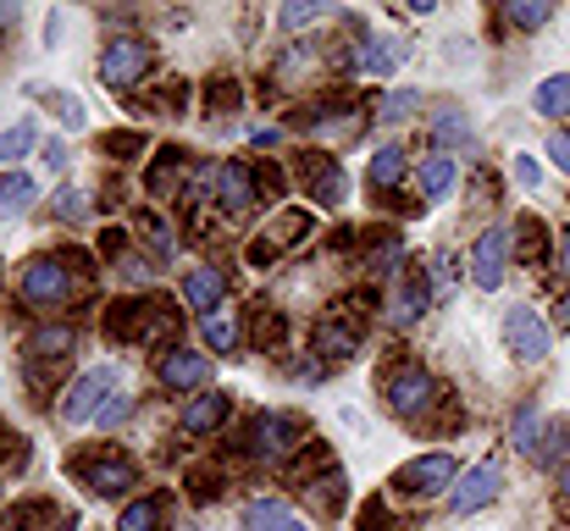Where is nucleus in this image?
<instances>
[{"mask_svg": "<svg viewBox=\"0 0 570 531\" xmlns=\"http://www.w3.org/2000/svg\"><path fill=\"white\" fill-rule=\"evenodd\" d=\"M382 399H387V410H393L399 421H426V415L443 404V387H438V376H432L426 365L404 360V365H393V371H387Z\"/></svg>", "mask_w": 570, "mask_h": 531, "instance_id": "obj_1", "label": "nucleus"}, {"mask_svg": "<svg viewBox=\"0 0 570 531\" xmlns=\"http://www.w3.org/2000/svg\"><path fill=\"white\" fill-rule=\"evenodd\" d=\"M72 294H78V283H72V266H67L61 255H33V260L22 266V277H17V299L33 305L39 316L61 311Z\"/></svg>", "mask_w": 570, "mask_h": 531, "instance_id": "obj_2", "label": "nucleus"}, {"mask_svg": "<svg viewBox=\"0 0 570 531\" xmlns=\"http://www.w3.org/2000/svg\"><path fill=\"white\" fill-rule=\"evenodd\" d=\"M294 449H299V421L277 415V410H255L244 437H238V454L255 460V465H283Z\"/></svg>", "mask_w": 570, "mask_h": 531, "instance_id": "obj_3", "label": "nucleus"}, {"mask_svg": "<svg viewBox=\"0 0 570 531\" xmlns=\"http://www.w3.org/2000/svg\"><path fill=\"white\" fill-rule=\"evenodd\" d=\"M454 482H460V460L449 454V449H432V454H415L410 465H399L393 471V493L399 499H443V493H454Z\"/></svg>", "mask_w": 570, "mask_h": 531, "instance_id": "obj_4", "label": "nucleus"}, {"mask_svg": "<svg viewBox=\"0 0 570 531\" xmlns=\"http://www.w3.org/2000/svg\"><path fill=\"white\" fill-rule=\"evenodd\" d=\"M510 266H515V222L482 227L476 244H471V283H476L482 294H499L504 277H510Z\"/></svg>", "mask_w": 570, "mask_h": 531, "instance_id": "obj_5", "label": "nucleus"}, {"mask_svg": "<svg viewBox=\"0 0 570 531\" xmlns=\"http://www.w3.org/2000/svg\"><path fill=\"white\" fill-rule=\"evenodd\" d=\"M72 476H78L89 493H100V499H128V493L139 488V465H134L122 449L78 454V460H72Z\"/></svg>", "mask_w": 570, "mask_h": 531, "instance_id": "obj_6", "label": "nucleus"}, {"mask_svg": "<svg viewBox=\"0 0 570 531\" xmlns=\"http://www.w3.org/2000/svg\"><path fill=\"white\" fill-rule=\"evenodd\" d=\"M499 333H504V350L515 354L521 365H538V360H549V350H554V327H549V316L538 305H510Z\"/></svg>", "mask_w": 570, "mask_h": 531, "instance_id": "obj_7", "label": "nucleus"}, {"mask_svg": "<svg viewBox=\"0 0 570 531\" xmlns=\"http://www.w3.org/2000/svg\"><path fill=\"white\" fill-rule=\"evenodd\" d=\"M499 493H504V460L499 454H488V460H476L471 471H460V482H454V493H449V515H482L488 504H499Z\"/></svg>", "mask_w": 570, "mask_h": 531, "instance_id": "obj_8", "label": "nucleus"}, {"mask_svg": "<svg viewBox=\"0 0 570 531\" xmlns=\"http://www.w3.org/2000/svg\"><path fill=\"white\" fill-rule=\"evenodd\" d=\"M145 72H150V45H145L139 33L106 39V50H100V83H106V89L128 95L134 83H145Z\"/></svg>", "mask_w": 570, "mask_h": 531, "instance_id": "obj_9", "label": "nucleus"}, {"mask_svg": "<svg viewBox=\"0 0 570 531\" xmlns=\"http://www.w3.org/2000/svg\"><path fill=\"white\" fill-rule=\"evenodd\" d=\"M111 393H117V365H89V371L61 393V421H67V426L95 421V415L111 404Z\"/></svg>", "mask_w": 570, "mask_h": 531, "instance_id": "obj_10", "label": "nucleus"}, {"mask_svg": "<svg viewBox=\"0 0 570 531\" xmlns=\"http://www.w3.org/2000/svg\"><path fill=\"white\" fill-rule=\"evenodd\" d=\"M210 194H216V205H222L227 216H244V210L261 205V173H255L249 161H222V167L210 173Z\"/></svg>", "mask_w": 570, "mask_h": 531, "instance_id": "obj_11", "label": "nucleus"}, {"mask_svg": "<svg viewBox=\"0 0 570 531\" xmlns=\"http://www.w3.org/2000/svg\"><path fill=\"white\" fill-rule=\"evenodd\" d=\"M156 382H161L167 393L194 399V393H205V382H210V360H205V354H194V350H184V344H173V350L156 360Z\"/></svg>", "mask_w": 570, "mask_h": 531, "instance_id": "obj_12", "label": "nucleus"}, {"mask_svg": "<svg viewBox=\"0 0 570 531\" xmlns=\"http://www.w3.org/2000/svg\"><path fill=\"white\" fill-rule=\"evenodd\" d=\"M227 294H233V277L222 266H189L184 272V305H189L199 322H210L227 305Z\"/></svg>", "mask_w": 570, "mask_h": 531, "instance_id": "obj_13", "label": "nucleus"}, {"mask_svg": "<svg viewBox=\"0 0 570 531\" xmlns=\"http://www.w3.org/2000/svg\"><path fill=\"white\" fill-rule=\"evenodd\" d=\"M72 350H78V327H67V322H39V327L22 338L28 371H39V365H61Z\"/></svg>", "mask_w": 570, "mask_h": 531, "instance_id": "obj_14", "label": "nucleus"}, {"mask_svg": "<svg viewBox=\"0 0 570 531\" xmlns=\"http://www.w3.org/2000/svg\"><path fill=\"white\" fill-rule=\"evenodd\" d=\"M227 415H233V393H222V387H205V393H194L189 404H184V432L189 437H210V432H222L227 426Z\"/></svg>", "mask_w": 570, "mask_h": 531, "instance_id": "obj_15", "label": "nucleus"}, {"mask_svg": "<svg viewBox=\"0 0 570 531\" xmlns=\"http://www.w3.org/2000/svg\"><path fill=\"white\" fill-rule=\"evenodd\" d=\"M415 188H421V199H426V205L449 199V194L460 188V161H454V156H443V150L421 156V167H415Z\"/></svg>", "mask_w": 570, "mask_h": 531, "instance_id": "obj_16", "label": "nucleus"}, {"mask_svg": "<svg viewBox=\"0 0 570 531\" xmlns=\"http://www.w3.org/2000/svg\"><path fill=\"white\" fill-rule=\"evenodd\" d=\"M244 531H311V521H299L288 499H249L244 504Z\"/></svg>", "mask_w": 570, "mask_h": 531, "instance_id": "obj_17", "label": "nucleus"}, {"mask_svg": "<svg viewBox=\"0 0 570 531\" xmlns=\"http://www.w3.org/2000/svg\"><path fill=\"white\" fill-rule=\"evenodd\" d=\"M426 311H432V283L421 272L399 277V288H393V327H415Z\"/></svg>", "mask_w": 570, "mask_h": 531, "instance_id": "obj_18", "label": "nucleus"}, {"mask_svg": "<svg viewBox=\"0 0 570 531\" xmlns=\"http://www.w3.org/2000/svg\"><path fill=\"white\" fill-rule=\"evenodd\" d=\"M311 344H316V360H322V354H327V360H355V354H361V333H355L350 322H338V316H322L316 333H311Z\"/></svg>", "mask_w": 570, "mask_h": 531, "instance_id": "obj_19", "label": "nucleus"}, {"mask_svg": "<svg viewBox=\"0 0 570 531\" xmlns=\"http://www.w3.org/2000/svg\"><path fill=\"white\" fill-rule=\"evenodd\" d=\"M510 443L538 460V443H543V404H538V399H521V404H515V415H510Z\"/></svg>", "mask_w": 570, "mask_h": 531, "instance_id": "obj_20", "label": "nucleus"}, {"mask_svg": "<svg viewBox=\"0 0 570 531\" xmlns=\"http://www.w3.org/2000/svg\"><path fill=\"white\" fill-rule=\"evenodd\" d=\"M305 188H311L316 205H344V194H350V188H344V173H338L333 161H322V156L305 161Z\"/></svg>", "mask_w": 570, "mask_h": 531, "instance_id": "obj_21", "label": "nucleus"}, {"mask_svg": "<svg viewBox=\"0 0 570 531\" xmlns=\"http://www.w3.org/2000/svg\"><path fill=\"white\" fill-rule=\"evenodd\" d=\"M117 531H167V499H161V493L128 499L122 515H117Z\"/></svg>", "mask_w": 570, "mask_h": 531, "instance_id": "obj_22", "label": "nucleus"}, {"mask_svg": "<svg viewBox=\"0 0 570 531\" xmlns=\"http://www.w3.org/2000/svg\"><path fill=\"white\" fill-rule=\"evenodd\" d=\"M404 173H410V150H404V145H382L377 156L366 161V183H372L377 194H387L393 183H404Z\"/></svg>", "mask_w": 570, "mask_h": 531, "instance_id": "obj_23", "label": "nucleus"}, {"mask_svg": "<svg viewBox=\"0 0 570 531\" xmlns=\"http://www.w3.org/2000/svg\"><path fill=\"white\" fill-rule=\"evenodd\" d=\"M399 56H404V45H399V39H361V50H355V67H361L366 78H393Z\"/></svg>", "mask_w": 570, "mask_h": 531, "instance_id": "obj_24", "label": "nucleus"}, {"mask_svg": "<svg viewBox=\"0 0 570 531\" xmlns=\"http://www.w3.org/2000/svg\"><path fill=\"white\" fill-rule=\"evenodd\" d=\"M532 111H538V117H549V122L570 117V72H549V78L538 83V95H532Z\"/></svg>", "mask_w": 570, "mask_h": 531, "instance_id": "obj_25", "label": "nucleus"}, {"mask_svg": "<svg viewBox=\"0 0 570 531\" xmlns=\"http://www.w3.org/2000/svg\"><path fill=\"white\" fill-rule=\"evenodd\" d=\"M499 22H510V28H521V33H538V28L554 22V6H549V0H504V6H499Z\"/></svg>", "mask_w": 570, "mask_h": 531, "instance_id": "obj_26", "label": "nucleus"}, {"mask_svg": "<svg viewBox=\"0 0 570 531\" xmlns=\"http://www.w3.org/2000/svg\"><path fill=\"white\" fill-rule=\"evenodd\" d=\"M432 139H438V150H443V156L465 150V145H471V117H465V111H454V106H443V111L432 117Z\"/></svg>", "mask_w": 570, "mask_h": 531, "instance_id": "obj_27", "label": "nucleus"}, {"mask_svg": "<svg viewBox=\"0 0 570 531\" xmlns=\"http://www.w3.org/2000/svg\"><path fill=\"white\" fill-rule=\"evenodd\" d=\"M39 145V128H33V117H17L6 134H0V173H11L28 150Z\"/></svg>", "mask_w": 570, "mask_h": 531, "instance_id": "obj_28", "label": "nucleus"}, {"mask_svg": "<svg viewBox=\"0 0 570 531\" xmlns=\"http://www.w3.org/2000/svg\"><path fill=\"white\" fill-rule=\"evenodd\" d=\"M515 260H549V227L538 222V216H521L515 222Z\"/></svg>", "mask_w": 570, "mask_h": 531, "instance_id": "obj_29", "label": "nucleus"}, {"mask_svg": "<svg viewBox=\"0 0 570 531\" xmlns=\"http://www.w3.org/2000/svg\"><path fill=\"white\" fill-rule=\"evenodd\" d=\"M33 199H39V183L22 173V167L0 173V210H28Z\"/></svg>", "mask_w": 570, "mask_h": 531, "instance_id": "obj_30", "label": "nucleus"}, {"mask_svg": "<svg viewBox=\"0 0 570 531\" xmlns=\"http://www.w3.org/2000/svg\"><path fill=\"white\" fill-rule=\"evenodd\" d=\"M199 333H205V344L216 354H233L244 344V327H238L233 316H210V322H199Z\"/></svg>", "mask_w": 570, "mask_h": 531, "instance_id": "obj_31", "label": "nucleus"}, {"mask_svg": "<svg viewBox=\"0 0 570 531\" xmlns=\"http://www.w3.org/2000/svg\"><path fill=\"white\" fill-rule=\"evenodd\" d=\"M327 17H333L327 0H311V6H277V28H288V33H299V28H311V22H327Z\"/></svg>", "mask_w": 570, "mask_h": 531, "instance_id": "obj_32", "label": "nucleus"}, {"mask_svg": "<svg viewBox=\"0 0 570 531\" xmlns=\"http://www.w3.org/2000/svg\"><path fill=\"white\" fill-rule=\"evenodd\" d=\"M415 111H421V95H415V89H393L377 106V122H404V117H415Z\"/></svg>", "mask_w": 570, "mask_h": 531, "instance_id": "obj_33", "label": "nucleus"}, {"mask_svg": "<svg viewBox=\"0 0 570 531\" xmlns=\"http://www.w3.org/2000/svg\"><path fill=\"white\" fill-rule=\"evenodd\" d=\"M305 233H311V216H305V210H283V216L272 222V233H266V238L283 249V244H294V238H305Z\"/></svg>", "mask_w": 570, "mask_h": 531, "instance_id": "obj_34", "label": "nucleus"}, {"mask_svg": "<svg viewBox=\"0 0 570 531\" xmlns=\"http://www.w3.org/2000/svg\"><path fill=\"white\" fill-rule=\"evenodd\" d=\"M139 233H150V244H156V255H173V249H178V238H173V227H167V216H156V210H145V216H139Z\"/></svg>", "mask_w": 570, "mask_h": 531, "instance_id": "obj_35", "label": "nucleus"}, {"mask_svg": "<svg viewBox=\"0 0 570 531\" xmlns=\"http://www.w3.org/2000/svg\"><path fill=\"white\" fill-rule=\"evenodd\" d=\"M377 277H393L399 266H404V249H399V238H377V249H372V260H366Z\"/></svg>", "mask_w": 570, "mask_h": 531, "instance_id": "obj_36", "label": "nucleus"}, {"mask_svg": "<svg viewBox=\"0 0 570 531\" xmlns=\"http://www.w3.org/2000/svg\"><path fill=\"white\" fill-rule=\"evenodd\" d=\"M560 454H570V421H554L549 437H543V449H538L543 465H560Z\"/></svg>", "mask_w": 570, "mask_h": 531, "instance_id": "obj_37", "label": "nucleus"}, {"mask_svg": "<svg viewBox=\"0 0 570 531\" xmlns=\"http://www.w3.org/2000/svg\"><path fill=\"white\" fill-rule=\"evenodd\" d=\"M128 415H134V399H128V393H111V404L95 415V426H100V432H117Z\"/></svg>", "mask_w": 570, "mask_h": 531, "instance_id": "obj_38", "label": "nucleus"}, {"mask_svg": "<svg viewBox=\"0 0 570 531\" xmlns=\"http://www.w3.org/2000/svg\"><path fill=\"white\" fill-rule=\"evenodd\" d=\"M361 531H410V527H404V521H393L382 499H372V504L361 510Z\"/></svg>", "mask_w": 570, "mask_h": 531, "instance_id": "obj_39", "label": "nucleus"}, {"mask_svg": "<svg viewBox=\"0 0 570 531\" xmlns=\"http://www.w3.org/2000/svg\"><path fill=\"white\" fill-rule=\"evenodd\" d=\"M338 488H344V482H338V476H327V482H322V476H316V482H311V504H316V510H322V515H333V510H338V499H344V493H338Z\"/></svg>", "mask_w": 570, "mask_h": 531, "instance_id": "obj_40", "label": "nucleus"}, {"mask_svg": "<svg viewBox=\"0 0 570 531\" xmlns=\"http://www.w3.org/2000/svg\"><path fill=\"white\" fill-rule=\"evenodd\" d=\"M56 216H67V222H89V199H83L78 188H61V194H56Z\"/></svg>", "mask_w": 570, "mask_h": 531, "instance_id": "obj_41", "label": "nucleus"}, {"mask_svg": "<svg viewBox=\"0 0 570 531\" xmlns=\"http://www.w3.org/2000/svg\"><path fill=\"white\" fill-rule=\"evenodd\" d=\"M178 161H184V156H178V150H167V156H161V161L150 167V188H173V173H178Z\"/></svg>", "mask_w": 570, "mask_h": 531, "instance_id": "obj_42", "label": "nucleus"}, {"mask_svg": "<svg viewBox=\"0 0 570 531\" xmlns=\"http://www.w3.org/2000/svg\"><path fill=\"white\" fill-rule=\"evenodd\" d=\"M510 173H515V183H521V188H538V183H543L538 156H515V167H510Z\"/></svg>", "mask_w": 570, "mask_h": 531, "instance_id": "obj_43", "label": "nucleus"}, {"mask_svg": "<svg viewBox=\"0 0 570 531\" xmlns=\"http://www.w3.org/2000/svg\"><path fill=\"white\" fill-rule=\"evenodd\" d=\"M549 161H554V167L570 177V128H560V134L549 139Z\"/></svg>", "mask_w": 570, "mask_h": 531, "instance_id": "obj_44", "label": "nucleus"}, {"mask_svg": "<svg viewBox=\"0 0 570 531\" xmlns=\"http://www.w3.org/2000/svg\"><path fill=\"white\" fill-rule=\"evenodd\" d=\"M50 106L61 111V122H67V128H83V106H78V100H67V95H50Z\"/></svg>", "mask_w": 570, "mask_h": 531, "instance_id": "obj_45", "label": "nucleus"}, {"mask_svg": "<svg viewBox=\"0 0 570 531\" xmlns=\"http://www.w3.org/2000/svg\"><path fill=\"white\" fill-rule=\"evenodd\" d=\"M554 504H560V510L570 515V460L560 465V471H554Z\"/></svg>", "mask_w": 570, "mask_h": 531, "instance_id": "obj_46", "label": "nucleus"}, {"mask_svg": "<svg viewBox=\"0 0 570 531\" xmlns=\"http://www.w3.org/2000/svg\"><path fill=\"white\" fill-rule=\"evenodd\" d=\"M255 150H283V134L277 128H255Z\"/></svg>", "mask_w": 570, "mask_h": 531, "instance_id": "obj_47", "label": "nucleus"}, {"mask_svg": "<svg viewBox=\"0 0 570 531\" xmlns=\"http://www.w3.org/2000/svg\"><path fill=\"white\" fill-rule=\"evenodd\" d=\"M106 150H111V156H139L145 139H106Z\"/></svg>", "mask_w": 570, "mask_h": 531, "instance_id": "obj_48", "label": "nucleus"}, {"mask_svg": "<svg viewBox=\"0 0 570 531\" xmlns=\"http://www.w3.org/2000/svg\"><path fill=\"white\" fill-rule=\"evenodd\" d=\"M45 161H50V167H67V145L50 139V145H45Z\"/></svg>", "mask_w": 570, "mask_h": 531, "instance_id": "obj_49", "label": "nucleus"}, {"mask_svg": "<svg viewBox=\"0 0 570 531\" xmlns=\"http://www.w3.org/2000/svg\"><path fill=\"white\" fill-rule=\"evenodd\" d=\"M560 272H566V277H570V227H566V233H560Z\"/></svg>", "mask_w": 570, "mask_h": 531, "instance_id": "obj_50", "label": "nucleus"}, {"mask_svg": "<svg viewBox=\"0 0 570 531\" xmlns=\"http://www.w3.org/2000/svg\"><path fill=\"white\" fill-rule=\"evenodd\" d=\"M560 327H566V333H570V294H566V299H560Z\"/></svg>", "mask_w": 570, "mask_h": 531, "instance_id": "obj_51", "label": "nucleus"}]
</instances>
